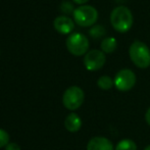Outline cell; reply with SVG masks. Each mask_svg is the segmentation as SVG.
<instances>
[{"instance_id": "4fadbf2b", "label": "cell", "mask_w": 150, "mask_h": 150, "mask_svg": "<svg viewBox=\"0 0 150 150\" xmlns=\"http://www.w3.org/2000/svg\"><path fill=\"white\" fill-rule=\"evenodd\" d=\"M97 86L102 90H109L115 86V82L108 76H102L97 81Z\"/></svg>"}, {"instance_id": "2e32d148", "label": "cell", "mask_w": 150, "mask_h": 150, "mask_svg": "<svg viewBox=\"0 0 150 150\" xmlns=\"http://www.w3.org/2000/svg\"><path fill=\"white\" fill-rule=\"evenodd\" d=\"M61 10H62L64 13H69V12L73 10V4H71L69 1H64L61 4Z\"/></svg>"}, {"instance_id": "6da1fadb", "label": "cell", "mask_w": 150, "mask_h": 150, "mask_svg": "<svg viewBox=\"0 0 150 150\" xmlns=\"http://www.w3.org/2000/svg\"><path fill=\"white\" fill-rule=\"evenodd\" d=\"M133 18L132 11L127 6H117L110 13V23L113 29L120 33H126L132 28Z\"/></svg>"}, {"instance_id": "9a60e30c", "label": "cell", "mask_w": 150, "mask_h": 150, "mask_svg": "<svg viewBox=\"0 0 150 150\" xmlns=\"http://www.w3.org/2000/svg\"><path fill=\"white\" fill-rule=\"evenodd\" d=\"M9 143V135L5 130L0 129V148L6 147Z\"/></svg>"}, {"instance_id": "d6986e66", "label": "cell", "mask_w": 150, "mask_h": 150, "mask_svg": "<svg viewBox=\"0 0 150 150\" xmlns=\"http://www.w3.org/2000/svg\"><path fill=\"white\" fill-rule=\"evenodd\" d=\"M89 0H74V2H76V3L78 4H85L86 2H88Z\"/></svg>"}, {"instance_id": "52a82bcc", "label": "cell", "mask_w": 150, "mask_h": 150, "mask_svg": "<svg viewBox=\"0 0 150 150\" xmlns=\"http://www.w3.org/2000/svg\"><path fill=\"white\" fill-rule=\"evenodd\" d=\"M106 61V56L104 52L98 49H93L86 53L84 57V65L90 71H95L100 69Z\"/></svg>"}, {"instance_id": "8992f818", "label": "cell", "mask_w": 150, "mask_h": 150, "mask_svg": "<svg viewBox=\"0 0 150 150\" xmlns=\"http://www.w3.org/2000/svg\"><path fill=\"white\" fill-rule=\"evenodd\" d=\"M115 86L120 92L130 91L136 84V75L129 69H120L115 77Z\"/></svg>"}, {"instance_id": "3957f363", "label": "cell", "mask_w": 150, "mask_h": 150, "mask_svg": "<svg viewBox=\"0 0 150 150\" xmlns=\"http://www.w3.org/2000/svg\"><path fill=\"white\" fill-rule=\"evenodd\" d=\"M74 20L81 27H90L98 20V11L91 5H83L76 8L73 12Z\"/></svg>"}, {"instance_id": "ba28073f", "label": "cell", "mask_w": 150, "mask_h": 150, "mask_svg": "<svg viewBox=\"0 0 150 150\" xmlns=\"http://www.w3.org/2000/svg\"><path fill=\"white\" fill-rule=\"evenodd\" d=\"M54 29L60 34L67 35L71 33V31L75 28V23L71 18L65 16H59L54 20L53 22Z\"/></svg>"}, {"instance_id": "ffe728a7", "label": "cell", "mask_w": 150, "mask_h": 150, "mask_svg": "<svg viewBox=\"0 0 150 150\" xmlns=\"http://www.w3.org/2000/svg\"><path fill=\"white\" fill-rule=\"evenodd\" d=\"M144 150H150V145H148V146H146V147H145Z\"/></svg>"}, {"instance_id": "8fae6325", "label": "cell", "mask_w": 150, "mask_h": 150, "mask_svg": "<svg viewBox=\"0 0 150 150\" xmlns=\"http://www.w3.org/2000/svg\"><path fill=\"white\" fill-rule=\"evenodd\" d=\"M117 47V42L115 37L105 38L101 41V49L105 53H111Z\"/></svg>"}, {"instance_id": "e0dca14e", "label": "cell", "mask_w": 150, "mask_h": 150, "mask_svg": "<svg viewBox=\"0 0 150 150\" xmlns=\"http://www.w3.org/2000/svg\"><path fill=\"white\" fill-rule=\"evenodd\" d=\"M5 150H21V147L16 143H8L5 147Z\"/></svg>"}, {"instance_id": "ac0fdd59", "label": "cell", "mask_w": 150, "mask_h": 150, "mask_svg": "<svg viewBox=\"0 0 150 150\" xmlns=\"http://www.w3.org/2000/svg\"><path fill=\"white\" fill-rule=\"evenodd\" d=\"M145 120H146V122L150 126V107L147 109L146 113H145Z\"/></svg>"}, {"instance_id": "277c9868", "label": "cell", "mask_w": 150, "mask_h": 150, "mask_svg": "<svg viewBox=\"0 0 150 150\" xmlns=\"http://www.w3.org/2000/svg\"><path fill=\"white\" fill-rule=\"evenodd\" d=\"M85 100L84 91L78 86L67 88L62 96V103L69 110H77L82 106Z\"/></svg>"}, {"instance_id": "7a4b0ae2", "label": "cell", "mask_w": 150, "mask_h": 150, "mask_svg": "<svg viewBox=\"0 0 150 150\" xmlns=\"http://www.w3.org/2000/svg\"><path fill=\"white\" fill-rule=\"evenodd\" d=\"M129 54L133 63L139 69H147L150 65V49L143 42H133L129 49Z\"/></svg>"}, {"instance_id": "5b68a950", "label": "cell", "mask_w": 150, "mask_h": 150, "mask_svg": "<svg viewBox=\"0 0 150 150\" xmlns=\"http://www.w3.org/2000/svg\"><path fill=\"white\" fill-rule=\"evenodd\" d=\"M67 47L73 55H84L89 48V40L83 34L74 33L67 39Z\"/></svg>"}, {"instance_id": "9c48e42d", "label": "cell", "mask_w": 150, "mask_h": 150, "mask_svg": "<svg viewBox=\"0 0 150 150\" xmlns=\"http://www.w3.org/2000/svg\"><path fill=\"white\" fill-rule=\"evenodd\" d=\"M87 150H115L113 144L105 137H94L87 144Z\"/></svg>"}, {"instance_id": "30bf717a", "label": "cell", "mask_w": 150, "mask_h": 150, "mask_svg": "<svg viewBox=\"0 0 150 150\" xmlns=\"http://www.w3.org/2000/svg\"><path fill=\"white\" fill-rule=\"evenodd\" d=\"M64 127L69 132L77 133L80 131L82 127V120L77 113L71 112L65 117L64 120Z\"/></svg>"}, {"instance_id": "5bb4252c", "label": "cell", "mask_w": 150, "mask_h": 150, "mask_svg": "<svg viewBox=\"0 0 150 150\" xmlns=\"http://www.w3.org/2000/svg\"><path fill=\"white\" fill-rule=\"evenodd\" d=\"M89 33H90L91 37H93L94 39H98V38H101L105 35L106 30H105V28L103 26H99V25H97V26H94L92 29H91Z\"/></svg>"}, {"instance_id": "7c38bea8", "label": "cell", "mask_w": 150, "mask_h": 150, "mask_svg": "<svg viewBox=\"0 0 150 150\" xmlns=\"http://www.w3.org/2000/svg\"><path fill=\"white\" fill-rule=\"evenodd\" d=\"M115 150H137V145L131 139H122L117 144Z\"/></svg>"}]
</instances>
